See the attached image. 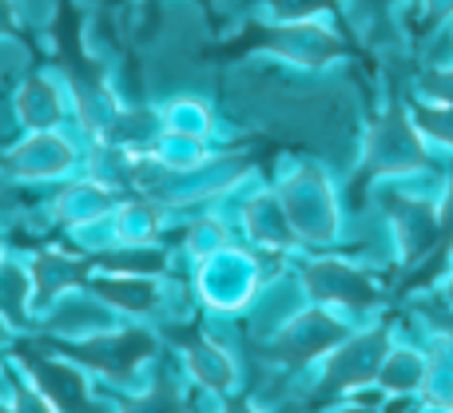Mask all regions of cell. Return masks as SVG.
<instances>
[{
  "label": "cell",
  "mask_w": 453,
  "mask_h": 413,
  "mask_svg": "<svg viewBox=\"0 0 453 413\" xmlns=\"http://www.w3.org/2000/svg\"><path fill=\"white\" fill-rule=\"evenodd\" d=\"M16 354H20V362L32 370V374L40 378V386H44L48 394L56 398V406H60L64 413H96L92 402L84 398V386H80L76 374H68L64 366H56V362H48L44 354H40L36 342L28 346H16Z\"/></svg>",
  "instance_id": "1"
},
{
  "label": "cell",
  "mask_w": 453,
  "mask_h": 413,
  "mask_svg": "<svg viewBox=\"0 0 453 413\" xmlns=\"http://www.w3.org/2000/svg\"><path fill=\"white\" fill-rule=\"evenodd\" d=\"M60 350H68L72 358H80V362H92V366L108 370L111 378H124L127 370H132L135 362L143 358V354H151V342L143 334H127V338H119V342H104V346H60Z\"/></svg>",
  "instance_id": "2"
},
{
  "label": "cell",
  "mask_w": 453,
  "mask_h": 413,
  "mask_svg": "<svg viewBox=\"0 0 453 413\" xmlns=\"http://www.w3.org/2000/svg\"><path fill=\"white\" fill-rule=\"evenodd\" d=\"M127 413H183V406H180V394H175L172 386H159V390H151L143 402H135Z\"/></svg>",
  "instance_id": "3"
},
{
  "label": "cell",
  "mask_w": 453,
  "mask_h": 413,
  "mask_svg": "<svg viewBox=\"0 0 453 413\" xmlns=\"http://www.w3.org/2000/svg\"><path fill=\"white\" fill-rule=\"evenodd\" d=\"M418 119H422V124H430L434 132L441 135V140H453V108H449V111H430V108H418Z\"/></svg>",
  "instance_id": "4"
},
{
  "label": "cell",
  "mask_w": 453,
  "mask_h": 413,
  "mask_svg": "<svg viewBox=\"0 0 453 413\" xmlns=\"http://www.w3.org/2000/svg\"><path fill=\"white\" fill-rule=\"evenodd\" d=\"M231 413H247V402L239 398V402H234V406H231Z\"/></svg>",
  "instance_id": "5"
}]
</instances>
